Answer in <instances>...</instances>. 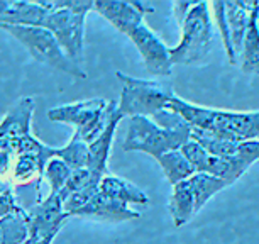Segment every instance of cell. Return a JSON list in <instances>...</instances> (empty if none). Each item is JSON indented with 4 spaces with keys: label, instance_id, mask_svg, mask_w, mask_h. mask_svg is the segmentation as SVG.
Returning <instances> with one entry per match:
<instances>
[{
    "label": "cell",
    "instance_id": "obj_9",
    "mask_svg": "<svg viewBox=\"0 0 259 244\" xmlns=\"http://www.w3.org/2000/svg\"><path fill=\"white\" fill-rule=\"evenodd\" d=\"M29 214V229L31 239H42L48 236H58L61 227L68 221V214L63 207V200L60 195L50 193L45 200L36 202L27 211Z\"/></svg>",
    "mask_w": 259,
    "mask_h": 244
},
{
    "label": "cell",
    "instance_id": "obj_32",
    "mask_svg": "<svg viewBox=\"0 0 259 244\" xmlns=\"http://www.w3.org/2000/svg\"><path fill=\"white\" fill-rule=\"evenodd\" d=\"M197 2H173V6H171V9H173V16L175 19H177L178 24H182L185 21V17H187V14L192 11V7L195 6Z\"/></svg>",
    "mask_w": 259,
    "mask_h": 244
},
{
    "label": "cell",
    "instance_id": "obj_35",
    "mask_svg": "<svg viewBox=\"0 0 259 244\" xmlns=\"http://www.w3.org/2000/svg\"><path fill=\"white\" fill-rule=\"evenodd\" d=\"M24 244H29V241H27V242H24Z\"/></svg>",
    "mask_w": 259,
    "mask_h": 244
},
{
    "label": "cell",
    "instance_id": "obj_7",
    "mask_svg": "<svg viewBox=\"0 0 259 244\" xmlns=\"http://www.w3.org/2000/svg\"><path fill=\"white\" fill-rule=\"evenodd\" d=\"M115 76L122 82L119 112L122 117H153L168 107L173 90L158 82L134 78L117 71Z\"/></svg>",
    "mask_w": 259,
    "mask_h": 244
},
{
    "label": "cell",
    "instance_id": "obj_36",
    "mask_svg": "<svg viewBox=\"0 0 259 244\" xmlns=\"http://www.w3.org/2000/svg\"><path fill=\"white\" fill-rule=\"evenodd\" d=\"M257 139H259V138H257Z\"/></svg>",
    "mask_w": 259,
    "mask_h": 244
},
{
    "label": "cell",
    "instance_id": "obj_33",
    "mask_svg": "<svg viewBox=\"0 0 259 244\" xmlns=\"http://www.w3.org/2000/svg\"><path fill=\"white\" fill-rule=\"evenodd\" d=\"M56 236H48V237H42V239H29V244H51L53 241H55Z\"/></svg>",
    "mask_w": 259,
    "mask_h": 244
},
{
    "label": "cell",
    "instance_id": "obj_4",
    "mask_svg": "<svg viewBox=\"0 0 259 244\" xmlns=\"http://www.w3.org/2000/svg\"><path fill=\"white\" fill-rule=\"evenodd\" d=\"M0 31H6L16 37L26 48L34 60L42 65L66 73L76 80H85L87 73L81 70L76 61H73L66 51L58 43L55 34L46 27H27V26H0Z\"/></svg>",
    "mask_w": 259,
    "mask_h": 244
},
{
    "label": "cell",
    "instance_id": "obj_1",
    "mask_svg": "<svg viewBox=\"0 0 259 244\" xmlns=\"http://www.w3.org/2000/svg\"><path fill=\"white\" fill-rule=\"evenodd\" d=\"M166 109L178 112L192 128L213 133L221 138L242 143L259 138V110H224L197 105L173 95Z\"/></svg>",
    "mask_w": 259,
    "mask_h": 244
},
{
    "label": "cell",
    "instance_id": "obj_26",
    "mask_svg": "<svg viewBox=\"0 0 259 244\" xmlns=\"http://www.w3.org/2000/svg\"><path fill=\"white\" fill-rule=\"evenodd\" d=\"M73 170L61 158H51L45 168V178L50 183V193L58 195L65 188L68 178L71 177Z\"/></svg>",
    "mask_w": 259,
    "mask_h": 244
},
{
    "label": "cell",
    "instance_id": "obj_20",
    "mask_svg": "<svg viewBox=\"0 0 259 244\" xmlns=\"http://www.w3.org/2000/svg\"><path fill=\"white\" fill-rule=\"evenodd\" d=\"M156 161L159 163L166 180H168L173 187L182 182H187L188 178H192L193 175L197 173L195 168L192 167V163L187 159V156L182 153V149L169 151V153L159 156Z\"/></svg>",
    "mask_w": 259,
    "mask_h": 244
},
{
    "label": "cell",
    "instance_id": "obj_30",
    "mask_svg": "<svg viewBox=\"0 0 259 244\" xmlns=\"http://www.w3.org/2000/svg\"><path fill=\"white\" fill-rule=\"evenodd\" d=\"M16 158L17 154L14 153L12 149H6L0 148V185H11V178H12V170L14 165H16Z\"/></svg>",
    "mask_w": 259,
    "mask_h": 244
},
{
    "label": "cell",
    "instance_id": "obj_10",
    "mask_svg": "<svg viewBox=\"0 0 259 244\" xmlns=\"http://www.w3.org/2000/svg\"><path fill=\"white\" fill-rule=\"evenodd\" d=\"M94 11L109 21L117 31L129 37L144 22L146 14L153 7L143 2H122V0H97Z\"/></svg>",
    "mask_w": 259,
    "mask_h": 244
},
{
    "label": "cell",
    "instance_id": "obj_31",
    "mask_svg": "<svg viewBox=\"0 0 259 244\" xmlns=\"http://www.w3.org/2000/svg\"><path fill=\"white\" fill-rule=\"evenodd\" d=\"M19 207L21 206L17 204L16 193H14L12 187H4L0 190V219L16 212Z\"/></svg>",
    "mask_w": 259,
    "mask_h": 244
},
{
    "label": "cell",
    "instance_id": "obj_23",
    "mask_svg": "<svg viewBox=\"0 0 259 244\" xmlns=\"http://www.w3.org/2000/svg\"><path fill=\"white\" fill-rule=\"evenodd\" d=\"M192 139L202 146L208 154L217 156V158H231V156H236L239 149V143L236 141L221 138V136L202 129L192 128Z\"/></svg>",
    "mask_w": 259,
    "mask_h": 244
},
{
    "label": "cell",
    "instance_id": "obj_11",
    "mask_svg": "<svg viewBox=\"0 0 259 244\" xmlns=\"http://www.w3.org/2000/svg\"><path fill=\"white\" fill-rule=\"evenodd\" d=\"M34 109H36V102L32 97H24L9 109L4 119L0 120V148L22 136L31 134Z\"/></svg>",
    "mask_w": 259,
    "mask_h": 244
},
{
    "label": "cell",
    "instance_id": "obj_22",
    "mask_svg": "<svg viewBox=\"0 0 259 244\" xmlns=\"http://www.w3.org/2000/svg\"><path fill=\"white\" fill-rule=\"evenodd\" d=\"M4 148L12 149L17 156L19 154L34 156V158L39 159V163H41L42 168H46L48 161L51 158H56V154H58V148H51V146L45 144L42 141H39L36 136H32V133L12 141V143H9L7 146H4Z\"/></svg>",
    "mask_w": 259,
    "mask_h": 244
},
{
    "label": "cell",
    "instance_id": "obj_25",
    "mask_svg": "<svg viewBox=\"0 0 259 244\" xmlns=\"http://www.w3.org/2000/svg\"><path fill=\"white\" fill-rule=\"evenodd\" d=\"M58 158H61L71 170H80L89 167V156H90V144L76 134L68 141L63 148H58Z\"/></svg>",
    "mask_w": 259,
    "mask_h": 244
},
{
    "label": "cell",
    "instance_id": "obj_5",
    "mask_svg": "<svg viewBox=\"0 0 259 244\" xmlns=\"http://www.w3.org/2000/svg\"><path fill=\"white\" fill-rule=\"evenodd\" d=\"M119 102L104 99H87L71 102V104L58 105L48 112L51 122H61L75 129V134L87 143H92L107 128L112 115L117 110Z\"/></svg>",
    "mask_w": 259,
    "mask_h": 244
},
{
    "label": "cell",
    "instance_id": "obj_21",
    "mask_svg": "<svg viewBox=\"0 0 259 244\" xmlns=\"http://www.w3.org/2000/svg\"><path fill=\"white\" fill-rule=\"evenodd\" d=\"M45 177V168L41 167L37 158L31 154H19L16 158V165L12 170L11 187H27V185H36L39 192L41 178Z\"/></svg>",
    "mask_w": 259,
    "mask_h": 244
},
{
    "label": "cell",
    "instance_id": "obj_15",
    "mask_svg": "<svg viewBox=\"0 0 259 244\" xmlns=\"http://www.w3.org/2000/svg\"><path fill=\"white\" fill-rule=\"evenodd\" d=\"M100 192L107 197L124 204V206H146L149 202L144 190H141L138 185H134L129 180L115 177V175H104L100 182Z\"/></svg>",
    "mask_w": 259,
    "mask_h": 244
},
{
    "label": "cell",
    "instance_id": "obj_27",
    "mask_svg": "<svg viewBox=\"0 0 259 244\" xmlns=\"http://www.w3.org/2000/svg\"><path fill=\"white\" fill-rule=\"evenodd\" d=\"M213 11V22L215 26L219 29V34L222 37V45H224V50L227 53V60L231 65H237V56H236V51H234V46H232V41H231V32H229V24H227V16H226V2H213L210 4Z\"/></svg>",
    "mask_w": 259,
    "mask_h": 244
},
{
    "label": "cell",
    "instance_id": "obj_8",
    "mask_svg": "<svg viewBox=\"0 0 259 244\" xmlns=\"http://www.w3.org/2000/svg\"><path fill=\"white\" fill-rule=\"evenodd\" d=\"M133 45L138 48L143 63L151 75L169 76L173 73V61H171V48L163 43L158 34L148 24L143 22L129 36Z\"/></svg>",
    "mask_w": 259,
    "mask_h": 244
},
{
    "label": "cell",
    "instance_id": "obj_34",
    "mask_svg": "<svg viewBox=\"0 0 259 244\" xmlns=\"http://www.w3.org/2000/svg\"><path fill=\"white\" fill-rule=\"evenodd\" d=\"M257 26H259V6H257Z\"/></svg>",
    "mask_w": 259,
    "mask_h": 244
},
{
    "label": "cell",
    "instance_id": "obj_13",
    "mask_svg": "<svg viewBox=\"0 0 259 244\" xmlns=\"http://www.w3.org/2000/svg\"><path fill=\"white\" fill-rule=\"evenodd\" d=\"M141 214L138 211H133L129 206L117 202V200L107 197L102 192H99L94 198L76 214V217H94L100 221H110V222H124L131 219H138Z\"/></svg>",
    "mask_w": 259,
    "mask_h": 244
},
{
    "label": "cell",
    "instance_id": "obj_2",
    "mask_svg": "<svg viewBox=\"0 0 259 244\" xmlns=\"http://www.w3.org/2000/svg\"><path fill=\"white\" fill-rule=\"evenodd\" d=\"M50 14L45 27L55 34L66 55L73 61L83 55V37H85L87 14L95 9L94 0H68V2H42Z\"/></svg>",
    "mask_w": 259,
    "mask_h": 244
},
{
    "label": "cell",
    "instance_id": "obj_16",
    "mask_svg": "<svg viewBox=\"0 0 259 244\" xmlns=\"http://www.w3.org/2000/svg\"><path fill=\"white\" fill-rule=\"evenodd\" d=\"M257 2H226V16L229 24V32H231V41L236 51V56H241L244 36H246L249 19H251V12Z\"/></svg>",
    "mask_w": 259,
    "mask_h": 244
},
{
    "label": "cell",
    "instance_id": "obj_28",
    "mask_svg": "<svg viewBox=\"0 0 259 244\" xmlns=\"http://www.w3.org/2000/svg\"><path fill=\"white\" fill-rule=\"evenodd\" d=\"M102 178H104V175L94 173V172H92V170H89V168L73 170L71 177L68 178V182H66V185H65V188H63L58 195H60L61 200L65 202V200H66L68 197H70L71 193H75V192H78V190L89 187V185H92V183H99V182H102Z\"/></svg>",
    "mask_w": 259,
    "mask_h": 244
},
{
    "label": "cell",
    "instance_id": "obj_14",
    "mask_svg": "<svg viewBox=\"0 0 259 244\" xmlns=\"http://www.w3.org/2000/svg\"><path fill=\"white\" fill-rule=\"evenodd\" d=\"M124 117H122V114L119 112V105H117V110L114 112V115H112L110 122L107 124V128L102 131L99 138L90 143V156H89V167L87 168L92 170L94 173L107 175V161H109L110 156L117 126H119V122Z\"/></svg>",
    "mask_w": 259,
    "mask_h": 244
},
{
    "label": "cell",
    "instance_id": "obj_18",
    "mask_svg": "<svg viewBox=\"0 0 259 244\" xmlns=\"http://www.w3.org/2000/svg\"><path fill=\"white\" fill-rule=\"evenodd\" d=\"M169 212L173 217V224L177 227L185 226L197 214L195 209V197L188 180L173 187V193L169 198Z\"/></svg>",
    "mask_w": 259,
    "mask_h": 244
},
{
    "label": "cell",
    "instance_id": "obj_17",
    "mask_svg": "<svg viewBox=\"0 0 259 244\" xmlns=\"http://www.w3.org/2000/svg\"><path fill=\"white\" fill-rule=\"evenodd\" d=\"M31 239L29 214L19 207L16 212L0 219V244H24Z\"/></svg>",
    "mask_w": 259,
    "mask_h": 244
},
{
    "label": "cell",
    "instance_id": "obj_6",
    "mask_svg": "<svg viewBox=\"0 0 259 244\" xmlns=\"http://www.w3.org/2000/svg\"><path fill=\"white\" fill-rule=\"evenodd\" d=\"M182 39L171 48L173 65H192L202 61L213 45V21L208 2H197L180 24Z\"/></svg>",
    "mask_w": 259,
    "mask_h": 244
},
{
    "label": "cell",
    "instance_id": "obj_3",
    "mask_svg": "<svg viewBox=\"0 0 259 244\" xmlns=\"http://www.w3.org/2000/svg\"><path fill=\"white\" fill-rule=\"evenodd\" d=\"M192 139V126L182 129L161 128L151 117H131L122 148L127 153L138 151L158 159L169 151L182 149Z\"/></svg>",
    "mask_w": 259,
    "mask_h": 244
},
{
    "label": "cell",
    "instance_id": "obj_24",
    "mask_svg": "<svg viewBox=\"0 0 259 244\" xmlns=\"http://www.w3.org/2000/svg\"><path fill=\"white\" fill-rule=\"evenodd\" d=\"M188 183L192 187L193 197H195V209L200 212L203 209L205 204L213 197L215 193H219L229 185L222 182L221 178L213 177L208 173H195L192 178H188Z\"/></svg>",
    "mask_w": 259,
    "mask_h": 244
},
{
    "label": "cell",
    "instance_id": "obj_29",
    "mask_svg": "<svg viewBox=\"0 0 259 244\" xmlns=\"http://www.w3.org/2000/svg\"><path fill=\"white\" fill-rule=\"evenodd\" d=\"M100 192V182L99 183H92L89 187L78 190V192L71 193L65 202H63V207H65V212L70 217H76V214L81 211L87 204L90 202L92 198L95 197L97 193Z\"/></svg>",
    "mask_w": 259,
    "mask_h": 244
},
{
    "label": "cell",
    "instance_id": "obj_19",
    "mask_svg": "<svg viewBox=\"0 0 259 244\" xmlns=\"http://www.w3.org/2000/svg\"><path fill=\"white\" fill-rule=\"evenodd\" d=\"M259 6V2H257ZM257 6L251 12L249 26L244 36L241 51V70L251 75H259V26H257Z\"/></svg>",
    "mask_w": 259,
    "mask_h": 244
},
{
    "label": "cell",
    "instance_id": "obj_12",
    "mask_svg": "<svg viewBox=\"0 0 259 244\" xmlns=\"http://www.w3.org/2000/svg\"><path fill=\"white\" fill-rule=\"evenodd\" d=\"M50 11L42 2H9L0 0V26L45 27Z\"/></svg>",
    "mask_w": 259,
    "mask_h": 244
}]
</instances>
